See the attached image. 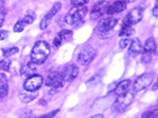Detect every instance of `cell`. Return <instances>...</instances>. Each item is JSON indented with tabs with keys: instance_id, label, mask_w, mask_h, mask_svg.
I'll use <instances>...</instances> for the list:
<instances>
[{
	"instance_id": "obj_1",
	"label": "cell",
	"mask_w": 158,
	"mask_h": 118,
	"mask_svg": "<svg viewBox=\"0 0 158 118\" xmlns=\"http://www.w3.org/2000/svg\"><path fill=\"white\" fill-rule=\"evenodd\" d=\"M50 54V46L45 41H38L31 53V60L35 64H43Z\"/></svg>"
},
{
	"instance_id": "obj_2",
	"label": "cell",
	"mask_w": 158,
	"mask_h": 118,
	"mask_svg": "<svg viewBox=\"0 0 158 118\" xmlns=\"http://www.w3.org/2000/svg\"><path fill=\"white\" fill-rule=\"evenodd\" d=\"M118 19L117 18H113V17H108L104 18L102 21H99L96 27V32L100 38H109L111 35L110 33L114 31V28L116 27L118 25Z\"/></svg>"
},
{
	"instance_id": "obj_3",
	"label": "cell",
	"mask_w": 158,
	"mask_h": 118,
	"mask_svg": "<svg viewBox=\"0 0 158 118\" xmlns=\"http://www.w3.org/2000/svg\"><path fill=\"white\" fill-rule=\"evenodd\" d=\"M87 13V8L85 7H76L74 10H70L67 15L65 16V23L71 26H80L84 16Z\"/></svg>"
},
{
	"instance_id": "obj_4",
	"label": "cell",
	"mask_w": 158,
	"mask_h": 118,
	"mask_svg": "<svg viewBox=\"0 0 158 118\" xmlns=\"http://www.w3.org/2000/svg\"><path fill=\"white\" fill-rule=\"evenodd\" d=\"M134 98H135L134 94L128 91L122 95L118 96V98L114 102V104L112 106L113 111L116 112H119V113L124 112L127 110V108L132 104Z\"/></svg>"
},
{
	"instance_id": "obj_5",
	"label": "cell",
	"mask_w": 158,
	"mask_h": 118,
	"mask_svg": "<svg viewBox=\"0 0 158 118\" xmlns=\"http://www.w3.org/2000/svg\"><path fill=\"white\" fill-rule=\"evenodd\" d=\"M96 56V50L91 46H85L81 48L78 56V63L81 65H88Z\"/></svg>"
},
{
	"instance_id": "obj_6",
	"label": "cell",
	"mask_w": 158,
	"mask_h": 118,
	"mask_svg": "<svg viewBox=\"0 0 158 118\" xmlns=\"http://www.w3.org/2000/svg\"><path fill=\"white\" fill-rule=\"evenodd\" d=\"M43 82H44V79H43V77L40 75H36V74H34V75L26 79L25 83H24V89L26 91L35 92V91L40 89L41 86L43 85Z\"/></svg>"
},
{
	"instance_id": "obj_7",
	"label": "cell",
	"mask_w": 158,
	"mask_h": 118,
	"mask_svg": "<svg viewBox=\"0 0 158 118\" xmlns=\"http://www.w3.org/2000/svg\"><path fill=\"white\" fill-rule=\"evenodd\" d=\"M153 79V74L152 73H144L143 75H141L135 82L134 83V90L135 92H139L141 90L146 89L147 87H149Z\"/></svg>"
},
{
	"instance_id": "obj_8",
	"label": "cell",
	"mask_w": 158,
	"mask_h": 118,
	"mask_svg": "<svg viewBox=\"0 0 158 118\" xmlns=\"http://www.w3.org/2000/svg\"><path fill=\"white\" fill-rule=\"evenodd\" d=\"M61 8H62L61 2H56L51 7V9L48 11V13L45 15V17L42 19V21L40 23V28L42 29V31H44V29L48 28V26L50 25V22H51L53 16L58 13V11L61 10Z\"/></svg>"
},
{
	"instance_id": "obj_9",
	"label": "cell",
	"mask_w": 158,
	"mask_h": 118,
	"mask_svg": "<svg viewBox=\"0 0 158 118\" xmlns=\"http://www.w3.org/2000/svg\"><path fill=\"white\" fill-rule=\"evenodd\" d=\"M64 78L62 73L60 72H52L47 77L46 79V85L48 87H50L52 89H58V88L63 87Z\"/></svg>"
},
{
	"instance_id": "obj_10",
	"label": "cell",
	"mask_w": 158,
	"mask_h": 118,
	"mask_svg": "<svg viewBox=\"0 0 158 118\" xmlns=\"http://www.w3.org/2000/svg\"><path fill=\"white\" fill-rule=\"evenodd\" d=\"M143 12H144V10L142 8H140V7L135 8L126 15L124 23L127 25H130V26H134V25L139 23L143 18Z\"/></svg>"
},
{
	"instance_id": "obj_11",
	"label": "cell",
	"mask_w": 158,
	"mask_h": 118,
	"mask_svg": "<svg viewBox=\"0 0 158 118\" xmlns=\"http://www.w3.org/2000/svg\"><path fill=\"white\" fill-rule=\"evenodd\" d=\"M62 75L64 78V81L66 82L72 81L79 75V67L75 64H69L64 69Z\"/></svg>"
},
{
	"instance_id": "obj_12",
	"label": "cell",
	"mask_w": 158,
	"mask_h": 118,
	"mask_svg": "<svg viewBox=\"0 0 158 118\" xmlns=\"http://www.w3.org/2000/svg\"><path fill=\"white\" fill-rule=\"evenodd\" d=\"M108 5L109 4L107 3V1H98V3H96L91 10V13H90L91 20H95L100 16H102L106 12V9H107Z\"/></svg>"
},
{
	"instance_id": "obj_13",
	"label": "cell",
	"mask_w": 158,
	"mask_h": 118,
	"mask_svg": "<svg viewBox=\"0 0 158 118\" xmlns=\"http://www.w3.org/2000/svg\"><path fill=\"white\" fill-rule=\"evenodd\" d=\"M73 36V32L71 31H67V29H64L58 35H57L53 41V46L55 47H60L64 42H68Z\"/></svg>"
},
{
	"instance_id": "obj_14",
	"label": "cell",
	"mask_w": 158,
	"mask_h": 118,
	"mask_svg": "<svg viewBox=\"0 0 158 118\" xmlns=\"http://www.w3.org/2000/svg\"><path fill=\"white\" fill-rule=\"evenodd\" d=\"M126 8L127 4L125 2L121 1V0H118V1H114L113 4L107 6L106 13L109 14V15H113V14L122 12L124 10H126Z\"/></svg>"
},
{
	"instance_id": "obj_15",
	"label": "cell",
	"mask_w": 158,
	"mask_h": 118,
	"mask_svg": "<svg viewBox=\"0 0 158 118\" xmlns=\"http://www.w3.org/2000/svg\"><path fill=\"white\" fill-rule=\"evenodd\" d=\"M33 21H34V17H32L31 15H26V16H24L23 19L19 20L15 25H14V26H13V31L14 32H21V31H23L24 28L27 26L32 24Z\"/></svg>"
},
{
	"instance_id": "obj_16",
	"label": "cell",
	"mask_w": 158,
	"mask_h": 118,
	"mask_svg": "<svg viewBox=\"0 0 158 118\" xmlns=\"http://www.w3.org/2000/svg\"><path fill=\"white\" fill-rule=\"evenodd\" d=\"M142 51H143V47H142V43H141L140 40L138 38L133 39L130 48H129V54H130L132 57H135V56L141 54Z\"/></svg>"
},
{
	"instance_id": "obj_17",
	"label": "cell",
	"mask_w": 158,
	"mask_h": 118,
	"mask_svg": "<svg viewBox=\"0 0 158 118\" xmlns=\"http://www.w3.org/2000/svg\"><path fill=\"white\" fill-rule=\"evenodd\" d=\"M20 74L24 79H27L28 77L34 75V74H36V64L33 63L32 62L26 63L22 67Z\"/></svg>"
},
{
	"instance_id": "obj_18",
	"label": "cell",
	"mask_w": 158,
	"mask_h": 118,
	"mask_svg": "<svg viewBox=\"0 0 158 118\" xmlns=\"http://www.w3.org/2000/svg\"><path fill=\"white\" fill-rule=\"evenodd\" d=\"M130 85H131V80L130 79H124L122 81H120L117 87L114 88V94H116L117 96H119V95H122L124 93H126L129 88H130Z\"/></svg>"
},
{
	"instance_id": "obj_19",
	"label": "cell",
	"mask_w": 158,
	"mask_h": 118,
	"mask_svg": "<svg viewBox=\"0 0 158 118\" xmlns=\"http://www.w3.org/2000/svg\"><path fill=\"white\" fill-rule=\"evenodd\" d=\"M38 96V93L35 92H31V91H26V92H22L19 94V98L22 102L24 103H28L32 101L33 99H35Z\"/></svg>"
},
{
	"instance_id": "obj_20",
	"label": "cell",
	"mask_w": 158,
	"mask_h": 118,
	"mask_svg": "<svg viewBox=\"0 0 158 118\" xmlns=\"http://www.w3.org/2000/svg\"><path fill=\"white\" fill-rule=\"evenodd\" d=\"M135 33V29L133 27V26L127 25V24H123L122 27L119 31V36L120 37H132V35Z\"/></svg>"
},
{
	"instance_id": "obj_21",
	"label": "cell",
	"mask_w": 158,
	"mask_h": 118,
	"mask_svg": "<svg viewBox=\"0 0 158 118\" xmlns=\"http://www.w3.org/2000/svg\"><path fill=\"white\" fill-rule=\"evenodd\" d=\"M156 47H156L155 40L153 38H149V39H147V41L145 43V46L143 47V51L152 54L153 52H156Z\"/></svg>"
},
{
	"instance_id": "obj_22",
	"label": "cell",
	"mask_w": 158,
	"mask_h": 118,
	"mask_svg": "<svg viewBox=\"0 0 158 118\" xmlns=\"http://www.w3.org/2000/svg\"><path fill=\"white\" fill-rule=\"evenodd\" d=\"M8 93H9V85L7 83L0 85V98H5Z\"/></svg>"
},
{
	"instance_id": "obj_23",
	"label": "cell",
	"mask_w": 158,
	"mask_h": 118,
	"mask_svg": "<svg viewBox=\"0 0 158 118\" xmlns=\"http://www.w3.org/2000/svg\"><path fill=\"white\" fill-rule=\"evenodd\" d=\"M99 80H100V78H99V76L97 75V76L93 77L92 79H90L87 82H86V85H87V87H89V88L95 87L99 82Z\"/></svg>"
},
{
	"instance_id": "obj_24",
	"label": "cell",
	"mask_w": 158,
	"mask_h": 118,
	"mask_svg": "<svg viewBox=\"0 0 158 118\" xmlns=\"http://www.w3.org/2000/svg\"><path fill=\"white\" fill-rule=\"evenodd\" d=\"M10 66V61L9 59H5V60L0 62V69L3 71H9Z\"/></svg>"
},
{
	"instance_id": "obj_25",
	"label": "cell",
	"mask_w": 158,
	"mask_h": 118,
	"mask_svg": "<svg viewBox=\"0 0 158 118\" xmlns=\"http://www.w3.org/2000/svg\"><path fill=\"white\" fill-rule=\"evenodd\" d=\"M17 52H18V48L17 47H10V48H8V49H4L3 50V54H4L3 56L5 58H8L10 56L13 55V54L17 53Z\"/></svg>"
},
{
	"instance_id": "obj_26",
	"label": "cell",
	"mask_w": 158,
	"mask_h": 118,
	"mask_svg": "<svg viewBox=\"0 0 158 118\" xmlns=\"http://www.w3.org/2000/svg\"><path fill=\"white\" fill-rule=\"evenodd\" d=\"M89 2V0H71V5L74 8L76 7H82L85 4H87Z\"/></svg>"
},
{
	"instance_id": "obj_27",
	"label": "cell",
	"mask_w": 158,
	"mask_h": 118,
	"mask_svg": "<svg viewBox=\"0 0 158 118\" xmlns=\"http://www.w3.org/2000/svg\"><path fill=\"white\" fill-rule=\"evenodd\" d=\"M141 61L143 63H149L152 61V54L148 52L142 51V57H141Z\"/></svg>"
},
{
	"instance_id": "obj_28",
	"label": "cell",
	"mask_w": 158,
	"mask_h": 118,
	"mask_svg": "<svg viewBox=\"0 0 158 118\" xmlns=\"http://www.w3.org/2000/svg\"><path fill=\"white\" fill-rule=\"evenodd\" d=\"M130 41H131V37H121V40L119 41V47L122 49L127 47Z\"/></svg>"
},
{
	"instance_id": "obj_29",
	"label": "cell",
	"mask_w": 158,
	"mask_h": 118,
	"mask_svg": "<svg viewBox=\"0 0 158 118\" xmlns=\"http://www.w3.org/2000/svg\"><path fill=\"white\" fill-rule=\"evenodd\" d=\"M7 11L3 7H0V27L2 26L4 21H5V17H6Z\"/></svg>"
},
{
	"instance_id": "obj_30",
	"label": "cell",
	"mask_w": 158,
	"mask_h": 118,
	"mask_svg": "<svg viewBox=\"0 0 158 118\" xmlns=\"http://www.w3.org/2000/svg\"><path fill=\"white\" fill-rule=\"evenodd\" d=\"M143 118H147V117H157V109H153L152 111L147 112L145 113H143L142 115Z\"/></svg>"
},
{
	"instance_id": "obj_31",
	"label": "cell",
	"mask_w": 158,
	"mask_h": 118,
	"mask_svg": "<svg viewBox=\"0 0 158 118\" xmlns=\"http://www.w3.org/2000/svg\"><path fill=\"white\" fill-rule=\"evenodd\" d=\"M9 36V32L6 31H0V41H3L7 39Z\"/></svg>"
},
{
	"instance_id": "obj_32",
	"label": "cell",
	"mask_w": 158,
	"mask_h": 118,
	"mask_svg": "<svg viewBox=\"0 0 158 118\" xmlns=\"http://www.w3.org/2000/svg\"><path fill=\"white\" fill-rule=\"evenodd\" d=\"M58 112H59V110H55L54 112H50V113H48V114H46V115H43L42 117H53Z\"/></svg>"
},
{
	"instance_id": "obj_33",
	"label": "cell",
	"mask_w": 158,
	"mask_h": 118,
	"mask_svg": "<svg viewBox=\"0 0 158 118\" xmlns=\"http://www.w3.org/2000/svg\"><path fill=\"white\" fill-rule=\"evenodd\" d=\"M157 9H158V7H157V2H156V5L154 6V8H153V10H152V13H153V15H154L155 17H157V15H158V13H157Z\"/></svg>"
},
{
	"instance_id": "obj_34",
	"label": "cell",
	"mask_w": 158,
	"mask_h": 118,
	"mask_svg": "<svg viewBox=\"0 0 158 118\" xmlns=\"http://www.w3.org/2000/svg\"><path fill=\"white\" fill-rule=\"evenodd\" d=\"M121 1H123V2H125L127 4V3H133V2L135 1V0H121Z\"/></svg>"
},
{
	"instance_id": "obj_35",
	"label": "cell",
	"mask_w": 158,
	"mask_h": 118,
	"mask_svg": "<svg viewBox=\"0 0 158 118\" xmlns=\"http://www.w3.org/2000/svg\"><path fill=\"white\" fill-rule=\"evenodd\" d=\"M96 117H100V118H102L103 115H102V114H96V115H93V116H92V118H96Z\"/></svg>"
}]
</instances>
